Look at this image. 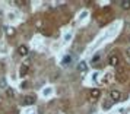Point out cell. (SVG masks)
Segmentation results:
<instances>
[{"label":"cell","instance_id":"obj_1","mask_svg":"<svg viewBox=\"0 0 130 114\" xmlns=\"http://www.w3.org/2000/svg\"><path fill=\"white\" fill-rule=\"evenodd\" d=\"M37 101V96L34 94H28V95L24 96V100H22V104L24 105H32L34 102Z\"/></svg>","mask_w":130,"mask_h":114},{"label":"cell","instance_id":"obj_2","mask_svg":"<svg viewBox=\"0 0 130 114\" xmlns=\"http://www.w3.org/2000/svg\"><path fill=\"white\" fill-rule=\"evenodd\" d=\"M110 100H111L112 102H118L121 100V92L117 91V89H112L111 92H110Z\"/></svg>","mask_w":130,"mask_h":114},{"label":"cell","instance_id":"obj_3","mask_svg":"<svg viewBox=\"0 0 130 114\" xmlns=\"http://www.w3.org/2000/svg\"><path fill=\"white\" fill-rule=\"evenodd\" d=\"M100 95H101V91L95 88V89H92L91 92H89V100L94 102V101H96V100L100 98Z\"/></svg>","mask_w":130,"mask_h":114},{"label":"cell","instance_id":"obj_4","mask_svg":"<svg viewBox=\"0 0 130 114\" xmlns=\"http://www.w3.org/2000/svg\"><path fill=\"white\" fill-rule=\"evenodd\" d=\"M108 63H110V66H118V56H117V54H112V56H110Z\"/></svg>","mask_w":130,"mask_h":114},{"label":"cell","instance_id":"obj_5","mask_svg":"<svg viewBox=\"0 0 130 114\" xmlns=\"http://www.w3.org/2000/svg\"><path fill=\"white\" fill-rule=\"evenodd\" d=\"M28 70H29V66L25 63V64H22V66L19 67V75L21 76H26L28 75Z\"/></svg>","mask_w":130,"mask_h":114},{"label":"cell","instance_id":"obj_6","mask_svg":"<svg viewBox=\"0 0 130 114\" xmlns=\"http://www.w3.org/2000/svg\"><path fill=\"white\" fill-rule=\"evenodd\" d=\"M28 47L26 45H19V48H18V53H19V56H26L28 54Z\"/></svg>","mask_w":130,"mask_h":114},{"label":"cell","instance_id":"obj_7","mask_svg":"<svg viewBox=\"0 0 130 114\" xmlns=\"http://www.w3.org/2000/svg\"><path fill=\"white\" fill-rule=\"evenodd\" d=\"M111 105H112V101L111 100H104V101H102V108H104V110H110V108H111Z\"/></svg>","mask_w":130,"mask_h":114},{"label":"cell","instance_id":"obj_8","mask_svg":"<svg viewBox=\"0 0 130 114\" xmlns=\"http://www.w3.org/2000/svg\"><path fill=\"white\" fill-rule=\"evenodd\" d=\"M72 60H73V57H72L70 54H69V56H64V59H63V64L67 66V64H70L72 63Z\"/></svg>","mask_w":130,"mask_h":114},{"label":"cell","instance_id":"obj_9","mask_svg":"<svg viewBox=\"0 0 130 114\" xmlns=\"http://www.w3.org/2000/svg\"><path fill=\"white\" fill-rule=\"evenodd\" d=\"M121 9H124V10H130V2L129 0H123V2H121Z\"/></svg>","mask_w":130,"mask_h":114},{"label":"cell","instance_id":"obj_10","mask_svg":"<svg viewBox=\"0 0 130 114\" xmlns=\"http://www.w3.org/2000/svg\"><path fill=\"white\" fill-rule=\"evenodd\" d=\"M77 69H79L80 72H85V70H86V63H85V61H80V63L77 64Z\"/></svg>","mask_w":130,"mask_h":114},{"label":"cell","instance_id":"obj_11","mask_svg":"<svg viewBox=\"0 0 130 114\" xmlns=\"http://www.w3.org/2000/svg\"><path fill=\"white\" fill-rule=\"evenodd\" d=\"M6 94H7V96H15V92H13L12 88H7V89H6Z\"/></svg>","mask_w":130,"mask_h":114},{"label":"cell","instance_id":"obj_12","mask_svg":"<svg viewBox=\"0 0 130 114\" xmlns=\"http://www.w3.org/2000/svg\"><path fill=\"white\" fill-rule=\"evenodd\" d=\"M51 92H53V91H51V88H45V89L42 91V94H44V95H45V96H47V95H50Z\"/></svg>","mask_w":130,"mask_h":114},{"label":"cell","instance_id":"obj_13","mask_svg":"<svg viewBox=\"0 0 130 114\" xmlns=\"http://www.w3.org/2000/svg\"><path fill=\"white\" fill-rule=\"evenodd\" d=\"M100 59H101V56H100V54L94 56V59H92V63H98V61H100Z\"/></svg>","mask_w":130,"mask_h":114},{"label":"cell","instance_id":"obj_14","mask_svg":"<svg viewBox=\"0 0 130 114\" xmlns=\"http://www.w3.org/2000/svg\"><path fill=\"white\" fill-rule=\"evenodd\" d=\"M6 34H7V35H13V34H15V29H13V28H7Z\"/></svg>","mask_w":130,"mask_h":114},{"label":"cell","instance_id":"obj_15","mask_svg":"<svg viewBox=\"0 0 130 114\" xmlns=\"http://www.w3.org/2000/svg\"><path fill=\"white\" fill-rule=\"evenodd\" d=\"M126 57H127V59L130 60V47L127 48V50H126Z\"/></svg>","mask_w":130,"mask_h":114},{"label":"cell","instance_id":"obj_16","mask_svg":"<svg viewBox=\"0 0 130 114\" xmlns=\"http://www.w3.org/2000/svg\"><path fill=\"white\" fill-rule=\"evenodd\" d=\"M108 80H110V76H105V78L102 79V82H104V84H107V82H108Z\"/></svg>","mask_w":130,"mask_h":114},{"label":"cell","instance_id":"obj_17","mask_svg":"<svg viewBox=\"0 0 130 114\" xmlns=\"http://www.w3.org/2000/svg\"><path fill=\"white\" fill-rule=\"evenodd\" d=\"M26 86H28V82H22L21 84V88H26Z\"/></svg>","mask_w":130,"mask_h":114},{"label":"cell","instance_id":"obj_18","mask_svg":"<svg viewBox=\"0 0 130 114\" xmlns=\"http://www.w3.org/2000/svg\"><path fill=\"white\" fill-rule=\"evenodd\" d=\"M0 86H5V79H2V80H0Z\"/></svg>","mask_w":130,"mask_h":114}]
</instances>
